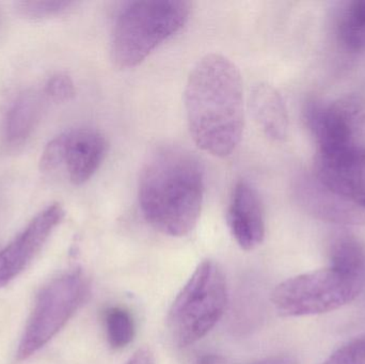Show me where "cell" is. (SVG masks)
I'll use <instances>...</instances> for the list:
<instances>
[{
	"label": "cell",
	"instance_id": "4fadbf2b",
	"mask_svg": "<svg viewBox=\"0 0 365 364\" xmlns=\"http://www.w3.org/2000/svg\"><path fill=\"white\" fill-rule=\"evenodd\" d=\"M250 106L262 132L272 141H283L289 132V115L284 100L268 83H257L251 90Z\"/></svg>",
	"mask_w": 365,
	"mask_h": 364
},
{
	"label": "cell",
	"instance_id": "7c38bea8",
	"mask_svg": "<svg viewBox=\"0 0 365 364\" xmlns=\"http://www.w3.org/2000/svg\"><path fill=\"white\" fill-rule=\"evenodd\" d=\"M313 175L332 192L365 211V151L315 157Z\"/></svg>",
	"mask_w": 365,
	"mask_h": 364
},
{
	"label": "cell",
	"instance_id": "5bb4252c",
	"mask_svg": "<svg viewBox=\"0 0 365 364\" xmlns=\"http://www.w3.org/2000/svg\"><path fill=\"white\" fill-rule=\"evenodd\" d=\"M40 110L41 100L36 91L27 90L15 98L4 118L6 145L16 147L26 143L38 123Z\"/></svg>",
	"mask_w": 365,
	"mask_h": 364
},
{
	"label": "cell",
	"instance_id": "ffe728a7",
	"mask_svg": "<svg viewBox=\"0 0 365 364\" xmlns=\"http://www.w3.org/2000/svg\"><path fill=\"white\" fill-rule=\"evenodd\" d=\"M323 364H365V335L347 342Z\"/></svg>",
	"mask_w": 365,
	"mask_h": 364
},
{
	"label": "cell",
	"instance_id": "ac0fdd59",
	"mask_svg": "<svg viewBox=\"0 0 365 364\" xmlns=\"http://www.w3.org/2000/svg\"><path fill=\"white\" fill-rule=\"evenodd\" d=\"M75 4L76 2L63 0H31L17 2L16 11L30 21H44L68 12Z\"/></svg>",
	"mask_w": 365,
	"mask_h": 364
},
{
	"label": "cell",
	"instance_id": "9a60e30c",
	"mask_svg": "<svg viewBox=\"0 0 365 364\" xmlns=\"http://www.w3.org/2000/svg\"><path fill=\"white\" fill-rule=\"evenodd\" d=\"M330 267L341 273L364 278L365 273V246L355 235L339 231L328 241Z\"/></svg>",
	"mask_w": 365,
	"mask_h": 364
},
{
	"label": "cell",
	"instance_id": "3957f363",
	"mask_svg": "<svg viewBox=\"0 0 365 364\" xmlns=\"http://www.w3.org/2000/svg\"><path fill=\"white\" fill-rule=\"evenodd\" d=\"M190 12V2L185 0L130 2L113 26L111 59L121 68L138 66L184 27Z\"/></svg>",
	"mask_w": 365,
	"mask_h": 364
},
{
	"label": "cell",
	"instance_id": "30bf717a",
	"mask_svg": "<svg viewBox=\"0 0 365 364\" xmlns=\"http://www.w3.org/2000/svg\"><path fill=\"white\" fill-rule=\"evenodd\" d=\"M295 197L304 212L329 224L365 226V211L332 192L312 173L298 177Z\"/></svg>",
	"mask_w": 365,
	"mask_h": 364
},
{
	"label": "cell",
	"instance_id": "ba28073f",
	"mask_svg": "<svg viewBox=\"0 0 365 364\" xmlns=\"http://www.w3.org/2000/svg\"><path fill=\"white\" fill-rule=\"evenodd\" d=\"M108 143L100 130L90 128L66 130L49 141L41 155L40 169L53 172L64 168L71 183H87L106 157Z\"/></svg>",
	"mask_w": 365,
	"mask_h": 364
},
{
	"label": "cell",
	"instance_id": "7402d4cb",
	"mask_svg": "<svg viewBox=\"0 0 365 364\" xmlns=\"http://www.w3.org/2000/svg\"><path fill=\"white\" fill-rule=\"evenodd\" d=\"M250 364H298V363L294 357L281 355V356H272L269 358L262 359V360H257Z\"/></svg>",
	"mask_w": 365,
	"mask_h": 364
},
{
	"label": "cell",
	"instance_id": "9c48e42d",
	"mask_svg": "<svg viewBox=\"0 0 365 364\" xmlns=\"http://www.w3.org/2000/svg\"><path fill=\"white\" fill-rule=\"evenodd\" d=\"M63 207L53 203L41 211L21 233L0 250V288L16 279L40 254L63 220Z\"/></svg>",
	"mask_w": 365,
	"mask_h": 364
},
{
	"label": "cell",
	"instance_id": "8fae6325",
	"mask_svg": "<svg viewBox=\"0 0 365 364\" xmlns=\"http://www.w3.org/2000/svg\"><path fill=\"white\" fill-rule=\"evenodd\" d=\"M231 234L242 249L252 250L265 237V216L257 190L240 180L234 186L227 215Z\"/></svg>",
	"mask_w": 365,
	"mask_h": 364
},
{
	"label": "cell",
	"instance_id": "e0dca14e",
	"mask_svg": "<svg viewBox=\"0 0 365 364\" xmlns=\"http://www.w3.org/2000/svg\"><path fill=\"white\" fill-rule=\"evenodd\" d=\"M104 324L111 348L121 350L132 343L135 337V324L130 312L122 308H110L105 312Z\"/></svg>",
	"mask_w": 365,
	"mask_h": 364
},
{
	"label": "cell",
	"instance_id": "d6986e66",
	"mask_svg": "<svg viewBox=\"0 0 365 364\" xmlns=\"http://www.w3.org/2000/svg\"><path fill=\"white\" fill-rule=\"evenodd\" d=\"M47 98L56 103L72 100L76 95L74 81L66 73H57L49 77L44 88Z\"/></svg>",
	"mask_w": 365,
	"mask_h": 364
},
{
	"label": "cell",
	"instance_id": "52a82bcc",
	"mask_svg": "<svg viewBox=\"0 0 365 364\" xmlns=\"http://www.w3.org/2000/svg\"><path fill=\"white\" fill-rule=\"evenodd\" d=\"M87 293L81 271L56 278L36 296L19 344L17 357L26 360L56 337L71 320Z\"/></svg>",
	"mask_w": 365,
	"mask_h": 364
},
{
	"label": "cell",
	"instance_id": "5b68a950",
	"mask_svg": "<svg viewBox=\"0 0 365 364\" xmlns=\"http://www.w3.org/2000/svg\"><path fill=\"white\" fill-rule=\"evenodd\" d=\"M364 288V278L325 269L289 278L272 295V305L287 318L317 316L340 309L355 301Z\"/></svg>",
	"mask_w": 365,
	"mask_h": 364
},
{
	"label": "cell",
	"instance_id": "44dd1931",
	"mask_svg": "<svg viewBox=\"0 0 365 364\" xmlns=\"http://www.w3.org/2000/svg\"><path fill=\"white\" fill-rule=\"evenodd\" d=\"M126 364H155V359L149 348H140Z\"/></svg>",
	"mask_w": 365,
	"mask_h": 364
},
{
	"label": "cell",
	"instance_id": "6da1fadb",
	"mask_svg": "<svg viewBox=\"0 0 365 364\" xmlns=\"http://www.w3.org/2000/svg\"><path fill=\"white\" fill-rule=\"evenodd\" d=\"M189 132L195 145L227 157L240 145L245 123L244 89L237 66L218 53L197 62L184 92Z\"/></svg>",
	"mask_w": 365,
	"mask_h": 364
},
{
	"label": "cell",
	"instance_id": "603a6c76",
	"mask_svg": "<svg viewBox=\"0 0 365 364\" xmlns=\"http://www.w3.org/2000/svg\"><path fill=\"white\" fill-rule=\"evenodd\" d=\"M193 364H227V360L220 355H204L199 357Z\"/></svg>",
	"mask_w": 365,
	"mask_h": 364
},
{
	"label": "cell",
	"instance_id": "2e32d148",
	"mask_svg": "<svg viewBox=\"0 0 365 364\" xmlns=\"http://www.w3.org/2000/svg\"><path fill=\"white\" fill-rule=\"evenodd\" d=\"M336 38L349 53L365 51V0L347 2L336 19Z\"/></svg>",
	"mask_w": 365,
	"mask_h": 364
},
{
	"label": "cell",
	"instance_id": "277c9868",
	"mask_svg": "<svg viewBox=\"0 0 365 364\" xmlns=\"http://www.w3.org/2000/svg\"><path fill=\"white\" fill-rule=\"evenodd\" d=\"M227 303L225 275L218 264L204 261L171 306L168 328L179 348L205 337L222 318Z\"/></svg>",
	"mask_w": 365,
	"mask_h": 364
},
{
	"label": "cell",
	"instance_id": "7a4b0ae2",
	"mask_svg": "<svg viewBox=\"0 0 365 364\" xmlns=\"http://www.w3.org/2000/svg\"><path fill=\"white\" fill-rule=\"evenodd\" d=\"M204 190V169L199 158L181 147H165L150 158L141 172L139 205L154 229L182 237L197 226Z\"/></svg>",
	"mask_w": 365,
	"mask_h": 364
},
{
	"label": "cell",
	"instance_id": "8992f818",
	"mask_svg": "<svg viewBox=\"0 0 365 364\" xmlns=\"http://www.w3.org/2000/svg\"><path fill=\"white\" fill-rule=\"evenodd\" d=\"M304 121L317 145V155L336 157L365 151V98L346 94L331 102L304 103Z\"/></svg>",
	"mask_w": 365,
	"mask_h": 364
}]
</instances>
